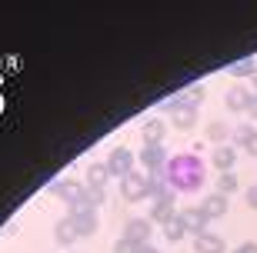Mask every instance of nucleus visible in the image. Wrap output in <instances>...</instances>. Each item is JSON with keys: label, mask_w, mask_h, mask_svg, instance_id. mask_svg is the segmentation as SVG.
Wrapping results in <instances>:
<instances>
[{"label": "nucleus", "mask_w": 257, "mask_h": 253, "mask_svg": "<svg viewBox=\"0 0 257 253\" xmlns=\"http://www.w3.org/2000/svg\"><path fill=\"white\" fill-rule=\"evenodd\" d=\"M230 74H234V77H254L257 74V64H254V60H240V64L230 67Z\"/></svg>", "instance_id": "13"}, {"label": "nucleus", "mask_w": 257, "mask_h": 253, "mask_svg": "<svg viewBox=\"0 0 257 253\" xmlns=\"http://www.w3.org/2000/svg\"><path fill=\"white\" fill-rule=\"evenodd\" d=\"M144 163H147V167H154V170L164 167V150H161V143H151V147H147V153H144Z\"/></svg>", "instance_id": "9"}, {"label": "nucleus", "mask_w": 257, "mask_h": 253, "mask_svg": "<svg viewBox=\"0 0 257 253\" xmlns=\"http://www.w3.org/2000/svg\"><path fill=\"white\" fill-rule=\"evenodd\" d=\"M181 223H184V230H191V233H207V213H204V210H184Z\"/></svg>", "instance_id": "3"}, {"label": "nucleus", "mask_w": 257, "mask_h": 253, "mask_svg": "<svg viewBox=\"0 0 257 253\" xmlns=\"http://www.w3.org/2000/svg\"><path fill=\"white\" fill-rule=\"evenodd\" d=\"M234 190H237V177H234V173H220L217 177V193L227 197V193H234Z\"/></svg>", "instance_id": "12"}, {"label": "nucleus", "mask_w": 257, "mask_h": 253, "mask_svg": "<svg viewBox=\"0 0 257 253\" xmlns=\"http://www.w3.org/2000/svg\"><path fill=\"white\" fill-rule=\"evenodd\" d=\"M147 233H151V223H147V220H131V223H127V240H131V243H144Z\"/></svg>", "instance_id": "7"}, {"label": "nucleus", "mask_w": 257, "mask_h": 253, "mask_svg": "<svg viewBox=\"0 0 257 253\" xmlns=\"http://www.w3.org/2000/svg\"><path fill=\"white\" fill-rule=\"evenodd\" d=\"M131 163H134L131 153H127V150H117L114 160H110V170H114V173H127V170H131Z\"/></svg>", "instance_id": "10"}, {"label": "nucleus", "mask_w": 257, "mask_h": 253, "mask_svg": "<svg viewBox=\"0 0 257 253\" xmlns=\"http://www.w3.org/2000/svg\"><path fill=\"white\" fill-rule=\"evenodd\" d=\"M250 80H254V94H257V74H254V77H250Z\"/></svg>", "instance_id": "20"}, {"label": "nucleus", "mask_w": 257, "mask_h": 253, "mask_svg": "<svg viewBox=\"0 0 257 253\" xmlns=\"http://www.w3.org/2000/svg\"><path fill=\"white\" fill-rule=\"evenodd\" d=\"M204 213H207V220H214V216H224L227 213V197H220V193H210L207 200H204V206H200Z\"/></svg>", "instance_id": "6"}, {"label": "nucleus", "mask_w": 257, "mask_h": 253, "mask_svg": "<svg viewBox=\"0 0 257 253\" xmlns=\"http://www.w3.org/2000/svg\"><path fill=\"white\" fill-rule=\"evenodd\" d=\"M144 133H147V140H151V143H161V137H164V127H161L157 120H151Z\"/></svg>", "instance_id": "14"}, {"label": "nucleus", "mask_w": 257, "mask_h": 253, "mask_svg": "<svg viewBox=\"0 0 257 253\" xmlns=\"http://www.w3.org/2000/svg\"><path fill=\"white\" fill-rule=\"evenodd\" d=\"M247 117H250V120H257V94H254V97H250V107H247Z\"/></svg>", "instance_id": "19"}, {"label": "nucleus", "mask_w": 257, "mask_h": 253, "mask_svg": "<svg viewBox=\"0 0 257 253\" xmlns=\"http://www.w3.org/2000/svg\"><path fill=\"white\" fill-rule=\"evenodd\" d=\"M254 130H257V127H250V123H240L237 130H234V140H237V147H240V143H244V140H247V137H250V133H254Z\"/></svg>", "instance_id": "15"}, {"label": "nucleus", "mask_w": 257, "mask_h": 253, "mask_svg": "<svg viewBox=\"0 0 257 253\" xmlns=\"http://www.w3.org/2000/svg\"><path fill=\"white\" fill-rule=\"evenodd\" d=\"M194 246H197V253H224V240L217 233H197Z\"/></svg>", "instance_id": "4"}, {"label": "nucleus", "mask_w": 257, "mask_h": 253, "mask_svg": "<svg viewBox=\"0 0 257 253\" xmlns=\"http://www.w3.org/2000/svg\"><path fill=\"white\" fill-rule=\"evenodd\" d=\"M234 253H257V243H254V240H247V243H240Z\"/></svg>", "instance_id": "18"}, {"label": "nucleus", "mask_w": 257, "mask_h": 253, "mask_svg": "<svg viewBox=\"0 0 257 253\" xmlns=\"http://www.w3.org/2000/svg\"><path fill=\"white\" fill-rule=\"evenodd\" d=\"M167 180H171L174 190H184V193H194L204 183V163L191 153H181L167 163Z\"/></svg>", "instance_id": "1"}, {"label": "nucleus", "mask_w": 257, "mask_h": 253, "mask_svg": "<svg viewBox=\"0 0 257 253\" xmlns=\"http://www.w3.org/2000/svg\"><path fill=\"white\" fill-rule=\"evenodd\" d=\"M240 147H244V153H247V157H257V130L250 133V137L240 143Z\"/></svg>", "instance_id": "16"}, {"label": "nucleus", "mask_w": 257, "mask_h": 253, "mask_svg": "<svg viewBox=\"0 0 257 253\" xmlns=\"http://www.w3.org/2000/svg\"><path fill=\"white\" fill-rule=\"evenodd\" d=\"M244 197H247L250 210H257V187H247V190H244Z\"/></svg>", "instance_id": "17"}, {"label": "nucleus", "mask_w": 257, "mask_h": 253, "mask_svg": "<svg viewBox=\"0 0 257 253\" xmlns=\"http://www.w3.org/2000/svg\"><path fill=\"white\" fill-rule=\"evenodd\" d=\"M250 97H254V90H247V87H230L227 90V110H234V113H247V107H250Z\"/></svg>", "instance_id": "2"}, {"label": "nucleus", "mask_w": 257, "mask_h": 253, "mask_svg": "<svg viewBox=\"0 0 257 253\" xmlns=\"http://www.w3.org/2000/svg\"><path fill=\"white\" fill-rule=\"evenodd\" d=\"M147 190H151V180H144V177H134V173L127 177V183H124V193H127L131 200H134V197H144Z\"/></svg>", "instance_id": "8"}, {"label": "nucleus", "mask_w": 257, "mask_h": 253, "mask_svg": "<svg viewBox=\"0 0 257 253\" xmlns=\"http://www.w3.org/2000/svg\"><path fill=\"white\" fill-rule=\"evenodd\" d=\"M234 163H237V150H234V147H217V150H214V167H217L220 173H230Z\"/></svg>", "instance_id": "5"}, {"label": "nucleus", "mask_w": 257, "mask_h": 253, "mask_svg": "<svg viewBox=\"0 0 257 253\" xmlns=\"http://www.w3.org/2000/svg\"><path fill=\"white\" fill-rule=\"evenodd\" d=\"M207 137H210L214 143H224V140L230 137V127H227V123H220V120H214V123L207 127Z\"/></svg>", "instance_id": "11"}]
</instances>
